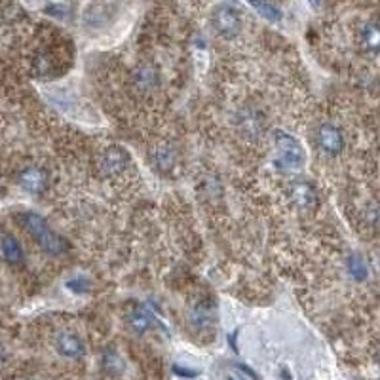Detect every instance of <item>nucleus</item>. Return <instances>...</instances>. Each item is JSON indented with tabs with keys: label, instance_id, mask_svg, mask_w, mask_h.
Here are the masks:
<instances>
[{
	"label": "nucleus",
	"instance_id": "nucleus-8",
	"mask_svg": "<svg viewBox=\"0 0 380 380\" xmlns=\"http://www.w3.org/2000/svg\"><path fill=\"white\" fill-rule=\"evenodd\" d=\"M0 251L4 255V259H6L10 264H21L23 262V247L21 244L15 239V236L12 234H8V232H2L0 234Z\"/></svg>",
	"mask_w": 380,
	"mask_h": 380
},
{
	"label": "nucleus",
	"instance_id": "nucleus-11",
	"mask_svg": "<svg viewBox=\"0 0 380 380\" xmlns=\"http://www.w3.org/2000/svg\"><path fill=\"white\" fill-rule=\"evenodd\" d=\"M361 46L365 48L367 52L377 53L380 42V33H379V23L377 21H367L363 27H361Z\"/></svg>",
	"mask_w": 380,
	"mask_h": 380
},
{
	"label": "nucleus",
	"instance_id": "nucleus-15",
	"mask_svg": "<svg viewBox=\"0 0 380 380\" xmlns=\"http://www.w3.org/2000/svg\"><path fill=\"white\" fill-rule=\"evenodd\" d=\"M251 8L257 10L262 17L270 19V21H280V17H282V10H280L276 4H269V2H259V4H257V2H253Z\"/></svg>",
	"mask_w": 380,
	"mask_h": 380
},
{
	"label": "nucleus",
	"instance_id": "nucleus-13",
	"mask_svg": "<svg viewBox=\"0 0 380 380\" xmlns=\"http://www.w3.org/2000/svg\"><path fill=\"white\" fill-rule=\"evenodd\" d=\"M154 164L160 168V170H172L173 165H175V160H177V152L173 149L172 145H168V143H162V145H158L156 149H154Z\"/></svg>",
	"mask_w": 380,
	"mask_h": 380
},
{
	"label": "nucleus",
	"instance_id": "nucleus-5",
	"mask_svg": "<svg viewBox=\"0 0 380 380\" xmlns=\"http://www.w3.org/2000/svg\"><path fill=\"white\" fill-rule=\"evenodd\" d=\"M129 164V154L120 147H111L103 152V156L99 160V170L105 177H116L124 172Z\"/></svg>",
	"mask_w": 380,
	"mask_h": 380
},
{
	"label": "nucleus",
	"instance_id": "nucleus-14",
	"mask_svg": "<svg viewBox=\"0 0 380 380\" xmlns=\"http://www.w3.org/2000/svg\"><path fill=\"white\" fill-rule=\"evenodd\" d=\"M348 272H350L354 280L363 282L369 276V266H367V262L359 255H352L350 259H348Z\"/></svg>",
	"mask_w": 380,
	"mask_h": 380
},
{
	"label": "nucleus",
	"instance_id": "nucleus-1",
	"mask_svg": "<svg viewBox=\"0 0 380 380\" xmlns=\"http://www.w3.org/2000/svg\"><path fill=\"white\" fill-rule=\"evenodd\" d=\"M21 223L25 226V230L29 232L33 239L37 242L38 246L44 249L46 253L50 255H61L65 251V242L61 239V236H57L55 232L50 228V224L46 223L42 217L38 213H23Z\"/></svg>",
	"mask_w": 380,
	"mask_h": 380
},
{
	"label": "nucleus",
	"instance_id": "nucleus-12",
	"mask_svg": "<svg viewBox=\"0 0 380 380\" xmlns=\"http://www.w3.org/2000/svg\"><path fill=\"white\" fill-rule=\"evenodd\" d=\"M127 323H129V327L134 333L137 335H141L145 331H149L150 325H152V318H150V314L141 308V306H135L132 314L127 316Z\"/></svg>",
	"mask_w": 380,
	"mask_h": 380
},
{
	"label": "nucleus",
	"instance_id": "nucleus-6",
	"mask_svg": "<svg viewBox=\"0 0 380 380\" xmlns=\"http://www.w3.org/2000/svg\"><path fill=\"white\" fill-rule=\"evenodd\" d=\"M55 348H57L61 356H65L69 359H80L84 356V352H86L82 338L76 333H71V331H63V333L55 336Z\"/></svg>",
	"mask_w": 380,
	"mask_h": 380
},
{
	"label": "nucleus",
	"instance_id": "nucleus-7",
	"mask_svg": "<svg viewBox=\"0 0 380 380\" xmlns=\"http://www.w3.org/2000/svg\"><path fill=\"white\" fill-rule=\"evenodd\" d=\"M19 185L23 190L30 194H42L46 190V185H48V173L42 168L29 165L19 173Z\"/></svg>",
	"mask_w": 380,
	"mask_h": 380
},
{
	"label": "nucleus",
	"instance_id": "nucleus-10",
	"mask_svg": "<svg viewBox=\"0 0 380 380\" xmlns=\"http://www.w3.org/2000/svg\"><path fill=\"white\" fill-rule=\"evenodd\" d=\"M291 196H293V201L297 203L298 208L302 209L312 208V206H316V201H318V194H316L314 187L305 183V181H298V183L293 185Z\"/></svg>",
	"mask_w": 380,
	"mask_h": 380
},
{
	"label": "nucleus",
	"instance_id": "nucleus-18",
	"mask_svg": "<svg viewBox=\"0 0 380 380\" xmlns=\"http://www.w3.org/2000/svg\"><path fill=\"white\" fill-rule=\"evenodd\" d=\"M6 363V352H4V348H2V344H0V369H2V365Z\"/></svg>",
	"mask_w": 380,
	"mask_h": 380
},
{
	"label": "nucleus",
	"instance_id": "nucleus-20",
	"mask_svg": "<svg viewBox=\"0 0 380 380\" xmlns=\"http://www.w3.org/2000/svg\"><path fill=\"white\" fill-rule=\"evenodd\" d=\"M228 380H246V377H242V374H230Z\"/></svg>",
	"mask_w": 380,
	"mask_h": 380
},
{
	"label": "nucleus",
	"instance_id": "nucleus-9",
	"mask_svg": "<svg viewBox=\"0 0 380 380\" xmlns=\"http://www.w3.org/2000/svg\"><path fill=\"white\" fill-rule=\"evenodd\" d=\"M134 82L137 86V90L141 91H152L160 82V76H158V71L149 63H145L141 67H137L134 75Z\"/></svg>",
	"mask_w": 380,
	"mask_h": 380
},
{
	"label": "nucleus",
	"instance_id": "nucleus-2",
	"mask_svg": "<svg viewBox=\"0 0 380 380\" xmlns=\"http://www.w3.org/2000/svg\"><path fill=\"white\" fill-rule=\"evenodd\" d=\"M274 145H276V160L274 164L278 170L285 173H295L305 165V150L300 147V143L291 137L285 132H276L274 134Z\"/></svg>",
	"mask_w": 380,
	"mask_h": 380
},
{
	"label": "nucleus",
	"instance_id": "nucleus-4",
	"mask_svg": "<svg viewBox=\"0 0 380 380\" xmlns=\"http://www.w3.org/2000/svg\"><path fill=\"white\" fill-rule=\"evenodd\" d=\"M316 143H318V149L323 150L325 154L336 156L344 149L343 132L336 126H333V124H323V126L318 127Z\"/></svg>",
	"mask_w": 380,
	"mask_h": 380
},
{
	"label": "nucleus",
	"instance_id": "nucleus-16",
	"mask_svg": "<svg viewBox=\"0 0 380 380\" xmlns=\"http://www.w3.org/2000/svg\"><path fill=\"white\" fill-rule=\"evenodd\" d=\"M44 12L48 15H52L55 19H67L71 12H73V4L69 2H55V4H46Z\"/></svg>",
	"mask_w": 380,
	"mask_h": 380
},
{
	"label": "nucleus",
	"instance_id": "nucleus-3",
	"mask_svg": "<svg viewBox=\"0 0 380 380\" xmlns=\"http://www.w3.org/2000/svg\"><path fill=\"white\" fill-rule=\"evenodd\" d=\"M213 27L221 37H236L242 29L239 14L230 6H217L213 12Z\"/></svg>",
	"mask_w": 380,
	"mask_h": 380
},
{
	"label": "nucleus",
	"instance_id": "nucleus-19",
	"mask_svg": "<svg viewBox=\"0 0 380 380\" xmlns=\"http://www.w3.org/2000/svg\"><path fill=\"white\" fill-rule=\"evenodd\" d=\"M175 373H177V374H183V377H194V374H196V373H192V371H185V369H183V371H181L179 367H175Z\"/></svg>",
	"mask_w": 380,
	"mask_h": 380
},
{
	"label": "nucleus",
	"instance_id": "nucleus-17",
	"mask_svg": "<svg viewBox=\"0 0 380 380\" xmlns=\"http://www.w3.org/2000/svg\"><path fill=\"white\" fill-rule=\"evenodd\" d=\"M103 365H105V369L109 371V373L120 374L122 371H124V363H122V359H120V356L116 354V352H112V350L105 354Z\"/></svg>",
	"mask_w": 380,
	"mask_h": 380
}]
</instances>
